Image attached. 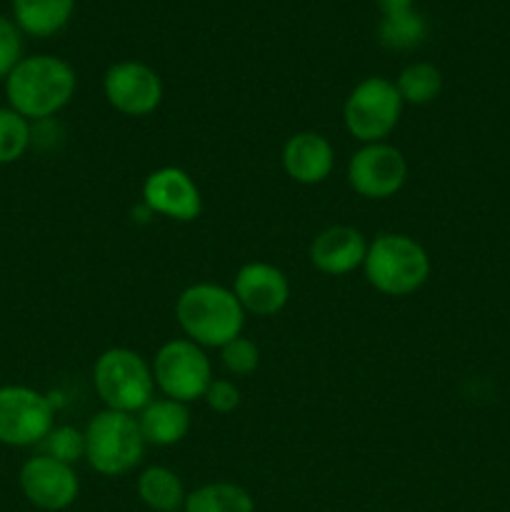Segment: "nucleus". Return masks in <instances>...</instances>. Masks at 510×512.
Wrapping results in <instances>:
<instances>
[{"instance_id":"24","label":"nucleus","mask_w":510,"mask_h":512,"mask_svg":"<svg viewBox=\"0 0 510 512\" xmlns=\"http://www.w3.org/2000/svg\"><path fill=\"white\" fill-rule=\"evenodd\" d=\"M220 363L235 378H248L260 365V348L245 335H238L220 348Z\"/></svg>"},{"instance_id":"20","label":"nucleus","mask_w":510,"mask_h":512,"mask_svg":"<svg viewBox=\"0 0 510 512\" xmlns=\"http://www.w3.org/2000/svg\"><path fill=\"white\" fill-rule=\"evenodd\" d=\"M393 83L405 105H428L443 90V73L433 63L418 60V63L405 65Z\"/></svg>"},{"instance_id":"11","label":"nucleus","mask_w":510,"mask_h":512,"mask_svg":"<svg viewBox=\"0 0 510 512\" xmlns=\"http://www.w3.org/2000/svg\"><path fill=\"white\" fill-rule=\"evenodd\" d=\"M18 480L28 503L45 512L68 510L80 495V480L73 465L43 453L25 460Z\"/></svg>"},{"instance_id":"25","label":"nucleus","mask_w":510,"mask_h":512,"mask_svg":"<svg viewBox=\"0 0 510 512\" xmlns=\"http://www.w3.org/2000/svg\"><path fill=\"white\" fill-rule=\"evenodd\" d=\"M23 60V35L20 28L0 15V80L8 78L10 70Z\"/></svg>"},{"instance_id":"26","label":"nucleus","mask_w":510,"mask_h":512,"mask_svg":"<svg viewBox=\"0 0 510 512\" xmlns=\"http://www.w3.org/2000/svg\"><path fill=\"white\" fill-rule=\"evenodd\" d=\"M203 400H205V405L213 410V413L228 415V413H233V410H238L240 388L233 383V380L213 378V383H210L208 390H205Z\"/></svg>"},{"instance_id":"23","label":"nucleus","mask_w":510,"mask_h":512,"mask_svg":"<svg viewBox=\"0 0 510 512\" xmlns=\"http://www.w3.org/2000/svg\"><path fill=\"white\" fill-rule=\"evenodd\" d=\"M38 448L48 458L75 465L80 458H85V433L73 428V425H58V428H53L45 435V440Z\"/></svg>"},{"instance_id":"18","label":"nucleus","mask_w":510,"mask_h":512,"mask_svg":"<svg viewBox=\"0 0 510 512\" xmlns=\"http://www.w3.org/2000/svg\"><path fill=\"white\" fill-rule=\"evenodd\" d=\"M135 490H138L140 503L153 512H183L185 498H188V490H185L180 475L165 465L145 468L138 475Z\"/></svg>"},{"instance_id":"22","label":"nucleus","mask_w":510,"mask_h":512,"mask_svg":"<svg viewBox=\"0 0 510 512\" xmlns=\"http://www.w3.org/2000/svg\"><path fill=\"white\" fill-rule=\"evenodd\" d=\"M30 145H33V123L13 108H0V165L20 160Z\"/></svg>"},{"instance_id":"6","label":"nucleus","mask_w":510,"mask_h":512,"mask_svg":"<svg viewBox=\"0 0 510 512\" xmlns=\"http://www.w3.org/2000/svg\"><path fill=\"white\" fill-rule=\"evenodd\" d=\"M403 108L405 103L393 80L370 75V78L360 80L345 98V130L360 145L385 143V138H390V133L398 128Z\"/></svg>"},{"instance_id":"1","label":"nucleus","mask_w":510,"mask_h":512,"mask_svg":"<svg viewBox=\"0 0 510 512\" xmlns=\"http://www.w3.org/2000/svg\"><path fill=\"white\" fill-rule=\"evenodd\" d=\"M78 90V75L58 55H28L5 78L8 108L30 123L50 120L70 105Z\"/></svg>"},{"instance_id":"9","label":"nucleus","mask_w":510,"mask_h":512,"mask_svg":"<svg viewBox=\"0 0 510 512\" xmlns=\"http://www.w3.org/2000/svg\"><path fill=\"white\" fill-rule=\"evenodd\" d=\"M408 160L390 143L360 145L348 160V185L365 200H388L403 190Z\"/></svg>"},{"instance_id":"4","label":"nucleus","mask_w":510,"mask_h":512,"mask_svg":"<svg viewBox=\"0 0 510 512\" xmlns=\"http://www.w3.org/2000/svg\"><path fill=\"white\" fill-rule=\"evenodd\" d=\"M85 463L103 478H120L140 465L145 440L138 418L103 408L85 425Z\"/></svg>"},{"instance_id":"13","label":"nucleus","mask_w":510,"mask_h":512,"mask_svg":"<svg viewBox=\"0 0 510 512\" xmlns=\"http://www.w3.org/2000/svg\"><path fill=\"white\" fill-rule=\"evenodd\" d=\"M230 290L235 293L245 315L250 313L255 318H273L290 300V283L283 270L270 263H263V260L245 263L235 273L233 288Z\"/></svg>"},{"instance_id":"15","label":"nucleus","mask_w":510,"mask_h":512,"mask_svg":"<svg viewBox=\"0 0 510 512\" xmlns=\"http://www.w3.org/2000/svg\"><path fill=\"white\" fill-rule=\"evenodd\" d=\"M280 160L290 180L300 185H320L333 173L335 148L325 135L303 130L285 140Z\"/></svg>"},{"instance_id":"21","label":"nucleus","mask_w":510,"mask_h":512,"mask_svg":"<svg viewBox=\"0 0 510 512\" xmlns=\"http://www.w3.org/2000/svg\"><path fill=\"white\" fill-rule=\"evenodd\" d=\"M428 35V23L418 10H408V13L385 15L380 20L378 40L383 48L398 50V53H408V50L418 48Z\"/></svg>"},{"instance_id":"17","label":"nucleus","mask_w":510,"mask_h":512,"mask_svg":"<svg viewBox=\"0 0 510 512\" xmlns=\"http://www.w3.org/2000/svg\"><path fill=\"white\" fill-rule=\"evenodd\" d=\"M75 0H13L15 25L33 38H50L70 23Z\"/></svg>"},{"instance_id":"16","label":"nucleus","mask_w":510,"mask_h":512,"mask_svg":"<svg viewBox=\"0 0 510 512\" xmlns=\"http://www.w3.org/2000/svg\"><path fill=\"white\" fill-rule=\"evenodd\" d=\"M145 445L170 448L190 433V410L185 403L170 398H153L138 415Z\"/></svg>"},{"instance_id":"8","label":"nucleus","mask_w":510,"mask_h":512,"mask_svg":"<svg viewBox=\"0 0 510 512\" xmlns=\"http://www.w3.org/2000/svg\"><path fill=\"white\" fill-rule=\"evenodd\" d=\"M55 428L48 395L25 385H0V445L35 448Z\"/></svg>"},{"instance_id":"7","label":"nucleus","mask_w":510,"mask_h":512,"mask_svg":"<svg viewBox=\"0 0 510 512\" xmlns=\"http://www.w3.org/2000/svg\"><path fill=\"white\" fill-rule=\"evenodd\" d=\"M150 365L155 388L163 393V398L178 403L190 405L203 400L205 390L213 383V363L208 353L188 338H175L160 345Z\"/></svg>"},{"instance_id":"2","label":"nucleus","mask_w":510,"mask_h":512,"mask_svg":"<svg viewBox=\"0 0 510 512\" xmlns=\"http://www.w3.org/2000/svg\"><path fill=\"white\" fill-rule=\"evenodd\" d=\"M175 320L188 340L200 348H223L243 335L245 310L230 288L218 283L188 285L175 300Z\"/></svg>"},{"instance_id":"12","label":"nucleus","mask_w":510,"mask_h":512,"mask_svg":"<svg viewBox=\"0 0 510 512\" xmlns=\"http://www.w3.org/2000/svg\"><path fill=\"white\" fill-rule=\"evenodd\" d=\"M143 203L150 213L178 223H190L203 213L198 183L183 168L165 165L153 170L143 183Z\"/></svg>"},{"instance_id":"10","label":"nucleus","mask_w":510,"mask_h":512,"mask_svg":"<svg viewBox=\"0 0 510 512\" xmlns=\"http://www.w3.org/2000/svg\"><path fill=\"white\" fill-rule=\"evenodd\" d=\"M105 100L113 110L128 118H145L163 103V80L150 65L140 60H118L103 75Z\"/></svg>"},{"instance_id":"5","label":"nucleus","mask_w":510,"mask_h":512,"mask_svg":"<svg viewBox=\"0 0 510 512\" xmlns=\"http://www.w3.org/2000/svg\"><path fill=\"white\" fill-rule=\"evenodd\" d=\"M93 388L108 410L138 415L155 398L153 365L130 348H108L95 358Z\"/></svg>"},{"instance_id":"19","label":"nucleus","mask_w":510,"mask_h":512,"mask_svg":"<svg viewBox=\"0 0 510 512\" xmlns=\"http://www.w3.org/2000/svg\"><path fill=\"white\" fill-rule=\"evenodd\" d=\"M183 512H255V498L238 483H205L190 490Z\"/></svg>"},{"instance_id":"3","label":"nucleus","mask_w":510,"mask_h":512,"mask_svg":"<svg viewBox=\"0 0 510 512\" xmlns=\"http://www.w3.org/2000/svg\"><path fill=\"white\" fill-rule=\"evenodd\" d=\"M363 273L378 293L388 298H405L428 283L430 255L410 235L380 233L373 243H368Z\"/></svg>"},{"instance_id":"14","label":"nucleus","mask_w":510,"mask_h":512,"mask_svg":"<svg viewBox=\"0 0 510 512\" xmlns=\"http://www.w3.org/2000/svg\"><path fill=\"white\" fill-rule=\"evenodd\" d=\"M365 253H368V240L353 225H330L320 230L310 243V263L330 278L350 275L363 268Z\"/></svg>"},{"instance_id":"27","label":"nucleus","mask_w":510,"mask_h":512,"mask_svg":"<svg viewBox=\"0 0 510 512\" xmlns=\"http://www.w3.org/2000/svg\"><path fill=\"white\" fill-rule=\"evenodd\" d=\"M375 5L380 8V15H398L415 10V0H375Z\"/></svg>"}]
</instances>
